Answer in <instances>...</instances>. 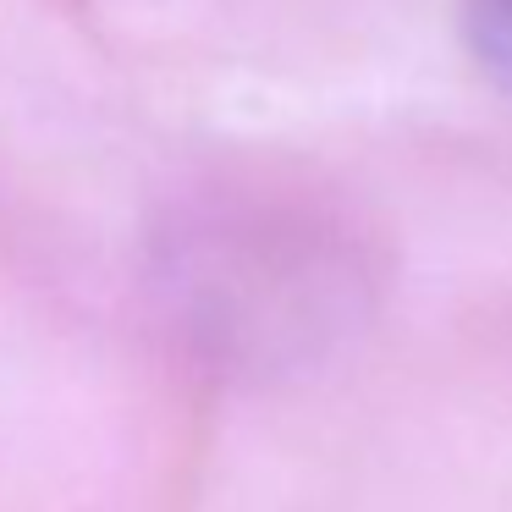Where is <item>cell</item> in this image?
<instances>
[{"label": "cell", "mask_w": 512, "mask_h": 512, "mask_svg": "<svg viewBox=\"0 0 512 512\" xmlns=\"http://www.w3.org/2000/svg\"><path fill=\"white\" fill-rule=\"evenodd\" d=\"M463 34H468V50H474L479 67L501 89H512V0H468Z\"/></svg>", "instance_id": "1"}]
</instances>
